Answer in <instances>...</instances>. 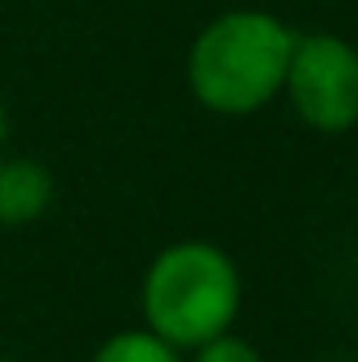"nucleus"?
<instances>
[{
	"mask_svg": "<svg viewBox=\"0 0 358 362\" xmlns=\"http://www.w3.org/2000/svg\"><path fill=\"white\" fill-rule=\"evenodd\" d=\"M190 362H266V358H262V350H258L253 341H245V337H236V333L228 329V333L202 341Z\"/></svg>",
	"mask_w": 358,
	"mask_h": 362,
	"instance_id": "obj_6",
	"label": "nucleus"
},
{
	"mask_svg": "<svg viewBox=\"0 0 358 362\" xmlns=\"http://www.w3.org/2000/svg\"><path fill=\"white\" fill-rule=\"evenodd\" d=\"M282 93L295 118L321 135L358 127V47L337 34H295Z\"/></svg>",
	"mask_w": 358,
	"mask_h": 362,
	"instance_id": "obj_3",
	"label": "nucleus"
},
{
	"mask_svg": "<svg viewBox=\"0 0 358 362\" xmlns=\"http://www.w3.org/2000/svg\"><path fill=\"white\" fill-rule=\"evenodd\" d=\"M144 329L178 350L228 333L241 316V270L211 240H178L152 257L139 286Z\"/></svg>",
	"mask_w": 358,
	"mask_h": 362,
	"instance_id": "obj_2",
	"label": "nucleus"
},
{
	"mask_svg": "<svg viewBox=\"0 0 358 362\" xmlns=\"http://www.w3.org/2000/svg\"><path fill=\"white\" fill-rule=\"evenodd\" d=\"M93 362H185L178 346L156 337L152 329H122L97 346Z\"/></svg>",
	"mask_w": 358,
	"mask_h": 362,
	"instance_id": "obj_5",
	"label": "nucleus"
},
{
	"mask_svg": "<svg viewBox=\"0 0 358 362\" xmlns=\"http://www.w3.org/2000/svg\"><path fill=\"white\" fill-rule=\"evenodd\" d=\"M4 139H8V110H4V101H0V148H4Z\"/></svg>",
	"mask_w": 358,
	"mask_h": 362,
	"instance_id": "obj_7",
	"label": "nucleus"
},
{
	"mask_svg": "<svg viewBox=\"0 0 358 362\" xmlns=\"http://www.w3.org/2000/svg\"><path fill=\"white\" fill-rule=\"evenodd\" d=\"M295 51V30L262 8H228L211 17L185 55L194 101L224 118H245L270 105Z\"/></svg>",
	"mask_w": 358,
	"mask_h": 362,
	"instance_id": "obj_1",
	"label": "nucleus"
},
{
	"mask_svg": "<svg viewBox=\"0 0 358 362\" xmlns=\"http://www.w3.org/2000/svg\"><path fill=\"white\" fill-rule=\"evenodd\" d=\"M51 202H55V177L47 173V165L30 156L0 160V223L4 228H25L42 219Z\"/></svg>",
	"mask_w": 358,
	"mask_h": 362,
	"instance_id": "obj_4",
	"label": "nucleus"
}]
</instances>
